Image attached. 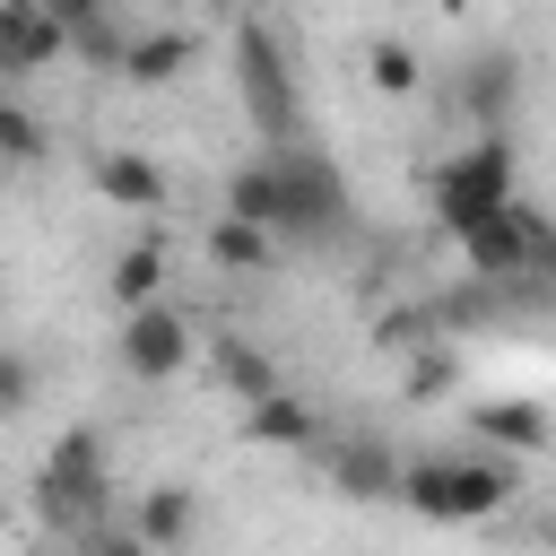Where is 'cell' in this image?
<instances>
[{
  "instance_id": "obj_3",
  "label": "cell",
  "mask_w": 556,
  "mask_h": 556,
  "mask_svg": "<svg viewBox=\"0 0 556 556\" xmlns=\"http://www.w3.org/2000/svg\"><path fill=\"white\" fill-rule=\"evenodd\" d=\"M513 495H521V478L504 452H417L400 478V504L417 521H495Z\"/></svg>"
},
{
  "instance_id": "obj_16",
  "label": "cell",
  "mask_w": 556,
  "mask_h": 556,
  "mask_svg": "<svg viewBox=\"0 0 556 556\" xmlns=\"http://www.w3.org/2000/svg\"><path fill=\"white\" fill-rule=\"evenodd\" d=\"M191 521H200L191 486H139V513H130V530H139V547H148V556L182 547V539H191Z\"/></svg>"
},
{
  "instance_id": "obj_23",
  "label": "cell",
  "mask_w": 556,
  "mask_h": 556,
  "mask_svg": "<svg viewBox=\"0 0 556 556\" xmlns=\"http://www.w3.org/2000/svg\"><path fill=\"white\" fill-rule=\"evenodd\" d=\"M26 400H35V365H26L17 348H0V417H17Z\"/></svg>"
},
{
  "instance_id": "obj_7",
  "label": "cell",
  "mask_w": 556,
  "mask_h": 556,
  "mask_svg": "<svg viewBox=\"0 0 556 556\" xmlns=\"http://www.w3.org/2000/svg\"><path fill=\"white\" fill-rule=\"evenodd\" d=\"M539 235H547V217H539L530 200H513L504 217H486L478 235H460V261H469V278L504 287V278H521V269L539 261Z\"/></svg>"
},
{
  "instance_id": "obj_24",
  "label": "cell",
  "mask_w": 556,
  "mask_h": 556,
  "mask_svg": "<svg viewBox=\"0 0 556 556\" xmlns=\"http://www.w3.org/2000/svg\"><path fill=\"white\" fill-rule=\"evenodd\" d=\"M78 556H148V547H139V530L122 521V530H87V539H78Z\"/></svg>"
},
{
  "instance_id": "obj_11",
  "label": "cell",
  "mask_w": 556,
  "mask_h": 556,
  "mask_svg": "<svg viewBox=\"0 0 556 556\" xmlns=\"http://www.w3.org/2000/svg\"><path fill=\"white\" fill-rule=\"evenodd\" d=\"M87 182H96V200H113V208H165V165L139 156V148H96Z\"/></svg>"
},
{
  "instance_id": "obj_2",
  "label": "cell",
  "mask_w": 556,
  "mask_h": 556,
  "mask_svg": "<svg viewBox=\"0 0 556 556\" xmlns=\"http://www.w3.org/2000/svg\"><path fill=\"white\" fill-rule=\"evenodd\" d=\"M426 200H434V226L460 243V235H478L486 217H504L513 200H521V165H513V139H460L452 156H434L426 165Z\"/></svg>"
},
{
  "instance_id": "obj_22",
  "label": "cell",
  "mask_w": 556,
  "mask_h": 556,
  "mask_svg": "<svg viewBox=\"0 0 556 556\" xmlns=\"http://www.w3.org/2000/svg\"><path fill=\"white\" fill-rule=\"evenodd\" d=\"M460 382V365L443 356V348H426V356H408V400H443Z\"/></svg>"
},
{
  "instance_id": "obj_5",
  "label": "cell",
  "mask_w": 556,
  "mask_h": 556,
  "mask_svg": "<svg viewBox=\"0 0 556 556\" xmlns=\"http://www.w3.org/2000/svg\"><path fill=\"white\" fill-rule=\"evenodd\" d=\"M96 504H104V434L96 426H70L52 452H43V469H35V513L52 521V530H96Z\"/></svg>"
},
{
  "instance_id": "obj_9",
  "label": "cell",
  "mask_w": 556,
  "mask_h": 556,
  "mask_svg": "<svg viewBox=\"0 0 556 556\" xmlns=\"http://www.w3.org/2000/svg\"><path fill=\"white\" fill-rule=\"evenodd\" d=\"M61 52H70V35H61V17H52L43 0H0V70H9V78L52 70Z\"/></svg>"
},
{
  "instance_id": "obj_14",
  "label": "cell",
  "mask_w": 556,
  "mask_h": 556,
  "mask_svg": "<svg viewBox=\"0 0 556 556\" xmlns=\"http://www.w3.org/2000/svg\"><path fill=\"white\" fill-rule=\"evenodd\" d=\"M513 96H521V70H513V52H486V61H469V78H460V113L478 122V139H504V122H513Z\"/></svg>"
},
{
  "instance_id": "obj_4",
  "label": "cell",
  "mask_w": 556,
  "mask_h": 556,
  "mask_svg": "<svg viewBox=\"0 0 556 556\" xmlns=\"http://www.w3.org/2000/svg\"><path fill=\"white\" fill-rule=\"evenodd\" d=\"M235 87H243V113H252L261 148H295L304 104H295V70H287V43H278L269 17H243L235 26Z\"/></svg>"
},
{
  "instance_id": "obj_18",
  "label": "cell",
  "mask_w": 556,
  "mask_h": 556,
  "mask_svg": "<svg viewBox=\"0 0 556 556\" xmlns=\"http://www.w3.org/2000/svg\"><path fill=\"white\" fill-rule=\"evenodd\" d=\"M104 287H113V304H122V313H148V304L165 295V243H122Z\"/></svg>"
},
{
  "instance_id": "obj_10",
  "label": "cell",
  "mask_w": 556,
  "mask_h": 556,
  "mask_svg": "<svg viewBox=\"0 0 556 556\" xmlns=\"http://www.w3.org/2000/svg\"><path fill=\"white\" fill-rule=\"evenodd\" d=\"M400 478H408V460H400L382 434H348V443L330 452V486H339L348 504H382V495H400Z\"/></svg>"
},
{
  "instance_id": "obj_12",
  "label": "cell",
  "mask_w": 556,
  "mask_h": 556,
  "mask_svg": "<svg viewBox=\"0 0 556 556\" xmlns=\"http://www.w3.org/2000/svg\"><path fill=\"white\" fill-rule=\"evenodd\" d=\"M43 9L61 17V35H70V52H78V61L122 70V52H130V35H139V26H122L104 0H43Z\"/></svg>"
},
{
  "instance_id": "obj_8",
  "label": "cell",
  "mask_w": 556,
  "mask_h": 556,
  "mask_svg": "<svg viewBox=\"0 0 556 556\" xmlns=\"http://www.w3.org/2000/svg\"><path fill=\"white\" fill-rule=\"evenodd\" d=\"M469 434H478V452H504V460H530V452H547L556 443V426H547V408L539 400H478L469 408Z\"/></svg>"
},
{
  "instance_id": "obj_6",
  "label": "cell",
  "mask_w": 556,
  "mask_h": 556,
  "mask_svg": "<svg viewBox=\"0 0 556 556\" xmlns=\"http://www.w3.org/2000/svg\"><path fill=\"white\" fill-rule=\"evenodd\" d=\"M113 348H122V374H130V382H174L200 339H191V321H182L174 304H148V313H122V339H113Z\"/></svg>"
},
{
  "instance_id": "obj_1",
  "label": "cell",
  "mask_w": 556,
  "mask_h": 556,
  "mask_svg": "<svg viewBox=\"0 0 556 556\" xmlns=\"http://www.w3.org/2000/svg\"><path fill=\"white\" fill-rule=\"evenodd\" d=\"M339 208H348V182L304 139L295 148H261V156H243L226 174V217H243L261 235H330Z\"/></svg>"
},
{
  "instance_id": "obj_17",
  "label": "cell",
  "mask_w": 556,
  "mask_h": 556,
  "mask_svg": "<svg viewBox=\"0 0 556 556\" xmlns=\"http://www.w3.org/2000/svg\"><path fill=\"white\" fill-rule=\"evenodd\" d=\"M313 434H321V417H313V400H295V391H278V400L243 408V443H278V452H304Z\"/></svg>"
},
{
  "instance_id": "obj_13",
  "label": "cell",
  "mask_w": 556,
  "mask_h": 556,
  "mask_svg": "<svg viewBox=\"0 0 556 556\" xmlns=\"http://www.w3.org/2000/svg\"><path fill=\"white\" fill-rule=\"evenodd\" d=\"M191 61H200V35L191 26H139L130 52H122V78L130 87H174Z\"/></svg>"
},
{
  "instance_id": "obj_21",
  "label": "cell",
  "mask_w": 556,
  "mask_h": 556,
  "mask_svg": "<svg viewBox=\"0 0 556 556\" xmlns=\"http://www.w3.org/2000/svg\"><path fill=\"white\" fill-rule=\"evenodd\" d=\"M35 156H43V122L0 96V165H35Z\"/></svg>"
},
{
  "instance_id": "obj_25",
  "label": "cell",
  "mask_w": 556,
  "mask_h": 556,
  "mask_svg": "<svg viewBox=\"0 0 556 556\" xmlns=\"http://www.w3.org/2000/svg\"><path fill=\"white\" fill-rule=\"evenodd\" d=\"M530 269H539V278H547V287H556V226H547V235H539V261H530Z\"/></svg>"
},
{
  "instance_id": "obj_20",
  "label": "cell",
  "mask_w": 556,
  "mask_h": 556,
  "mask_svg": "<svg viewBox=\"0 0 556 556\" xmlns=\"http://www.w3.org/2000/svg\"><path fill=\"white\" fill-rule=\"evenodd\" d=\"M365 78H374L382 96H417L426 70H417V52H408L400 35H374V43H365Z\"/></svg>"
},
{
  "instance_id": "obj_19",
  "label": "cell",
  "mask_w": 556,
  "mask_h": 556,
  "mask_svg": "<svg viewBox=\"0 0 556 556\" xmlns=\"http://www.w3.org/2000/svg\"><path fill=\"white\" fill-rule=\"evenodd\" d=\"M208 261H226V269H269V261H278V235H261V226H243V217H217V226H208Z\"/></svg>"
},
{
  "instance_id": "obj_15",
  "label": "cell",
  "mask_w": 556,
  "mask_h": 556,
  "mask_svg": "<svg viewBox=\"0 0 556 556\" xmlns=\"http://www.w3.org/2000/svg\"><path fill=\"white\" fill-rule=\"evenodd\" d=\"M208 374H217L243 408L278 400V356H269V348H252V339H217V348H208Z\"/></svg>"
}]
</instances>
